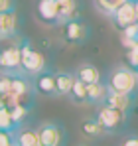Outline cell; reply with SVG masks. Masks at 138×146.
Returning a JSON list of instances; mask_svg holds the SVG:
<instances>
[{
	"label": "cell",
	"mask_w": 138,
	"mask_h": 146,
	"mask_svg": "<svg viewBox=\"0 0 138 146\" xmlns=\"http://www.w3.org/2000/svg\"><path fill=\"white\" fill-rule=\"evenodd\" d=\"M107 87L109 91L116 93H126V95H136L138 93V71L128 65H116L115 69L107 75Z\"/></svg>",
	"instance_id": "1"
},
{
	"label": "cell",
	"mask_w": 138,
	"mask_h": 146,
	"mask_svg": "<svg viewBox=\"0 0 138 146\" xmlns=\"http://www.w3.org/2000/svg\"><path fill=\"white\" fill-rule=\"evenodd\" d=\"M22 73V53L20 40H0V75H20Z\"/></svg>",
	"instance_id": "2"
},
{
	"label": "cell",
	"mask_w": 138,
	"mask_h": 146,
	"mask_svg": "<svg viewBox=\"0 0 138 146\" xmlns=\"http://www.w3.org/2000/svg\"><path fill=\"white\" fill-rule=\"evenodd\" d=\"M20 53H22V73L36 77L47 69L46 57L28 38H20Z\"/></svg>",
	"instance_id": "3"
},
{
	"label": "cell",
	"mask_w": 138,
	"mask_h": 146,
	"mask_svg": "<svg viewBox=\"0 0 138 146\" xmlns=\"http://www.w3.org/2000/svg\"><path fill=\"white\" fill-rule=\"evenodd\" d=\"M95 119L99 121V124L103 126L105 132H118L124 128V124L128 121V113L118 111V109L109 107V105H97Z\"/></svg>",
	"instance_id": "4"
},
{
	"label": "cell",
	"mask_w": 138,
	"mask_h": 146,
	"mask_svg": "<svg viewBox=\"0 0 138 146\" xmlns=\"http://www.w3.org/2000/svg\"><path fill=\"white\" fill-rule=\"evenodd\" d=\"M89 36H91V30L81 18H75L61 26V38L69 46H83L89 40Z\"/></svg>",
	"instance_id": "5"
},
{
	"label": "cell",
	"mask_w": 138,
	"mask_h": 146,
	"mask_svg": "<svg viewBox=\"0 0 138 146\" xmlns=\"http://www.w3.org/2000/svg\"><path fill=\"white\" fill-rule=\"evenodd\" d=\"M38 138H40V146H63L65 128L59 122H40L38 124Z\"/></svg>",
	"instance_id": "6"
},
{
	"label": "cell",
	"mask_w": 138,
	"mask_h": 146,
	"mask_svg": "<svg viewBox=\"0 0 138 146\" xmlns=\"http://www.w3.org/2000/svg\"><path fill=\"white\" fill-rule=\"evenodd\" d=\"M111 20H113V24H115L118 30H124L126 26L138 22V18H136V4H134V0L124 2L115 14L111 16Z\"/></svg>",
	"instance_id": "7"
},
{
	"label": "cell",
	"mask_w": 138,
	"mask_h": 146,
	"mask_svg": "<svg viewBox=\"0 0 138 146\" xmlns=\"http://www.w3.org/2000/svg\"><path fill=\"white\" fill-rule=\"evenodd\" d=\"M18 28H20V20H18V14H16V8L0 12V40L16 38Z\"/></svg>",
	"instance_id": "8"
},
{
	"label": "cell",
	"mask_w": 138,
	"mask_h": 146,
	"mask_svg": "<svg viewBox=\"0 0 138 146\" xmlns=\"http://www.w3.org/2000/svg\"><path fill=\"white\" fill-rule=\"evenodd\" d=\"M34 87L36 93L44 95V97H57V87H55V73L46 69L40 75L34 77Z\"/></svg>",
	"instance_id": "9"
},
{
	"label": "cell",
	"mask_w": 138,
	"mask_h": 146,
	"mask_svg": "<svg viewBox=\"0 0 138 146\" xmlns=\"http://www.w3.org/2000/svg\"><path fill=\"white\" fill-rule=\"evenodd\" d=\"M36 16L46 26H59L57 24V4H55V0H38L36 2Z\"/></svg>",
	"instance_id": "10"
},
{
	"label": "cell",
	"mask_w": 138,
	"mask_h": 146,
	"mask_svg": "<svg viewBox=\"0 0 138 146\" xmlns=\"http://www.w3.org/2000/svg\"><path fill=\"white\" fill-rule=\"evenodd\" d=\"M57 4V24L63 26L79 18V4L77 0H55Z\"/></svg>",
	"instance_id": "11"
},
{
	"label": "cell",
	"mask_w": 138,
	"mask_h": 146,
	"mask_svg": "<svg viewBox=\"0 0 138 146\" xmlns=\"http://www.w3.org/2000/svg\"><path fill=\"white\" fill-rule=\"evenodd\" d=\"M134 97H136V95H126V93L109 91L107 97H105V101H103V105H109V107H115L118 111L130 113V109L134 107Z\"/></svg>",
	"instance_id": "12"
},
{
	"label": "cell",
	"mask_w": 138,
	"mask_h": 146,
	"mask_svg": "<svg viewBox=\"0 0 138 146\" xmlns=\"http://www.w3.org/2000/svg\"><path fill=\"white\" fill-rule=\"evenodd\" d=\"M75 77H77L79 81H83L85 85H91V83L103 81V75H101V71H99V67L93 65V63H89V61L81 63V65L75 69Z\"/></svg>",
	"instance_id": "13"
},
{
	"label": "cell",
	"mask_w": 138,
	"mask_h": 146,
	"mask_svg": "<svg viewBox=\"0 0 138 146\" xmlns=\"http://www.w3.org/2000/svg\"><path fill=\"white\" fill-rule=\"evenodd\" d=\"M14 140H16V146H40L38 128H32L28 124H22L14 132Z\"/></svg>",
	"instance_id": "14"
},
{
	"label": "cell",
	"mask_w": 138,
	"mask_h": 146,
	"mask_svg": "<svg viewBox=\"0 0 138 146\" xmlns=\"http://www.w3.org/2000/svg\"><path fill=\"white\" fill-rule=\"evenodd\" d=\"M77 77L75 71H57L55 73V87H57V97H67L75 85Z\"/></svg>",
	"instance_id": "15"
},
{
	"label": "cell",
	"mask_w": 138,
	"mask_h": 146,
	"mask_svg": "<svg viewBox=\"0 0 138 146\" xmlns=\"http://www.w3.org/2000/svg\"><path fill=\"white\" fill-rule=\"evenodd\" d=\"M107 93H109V87L105 81L87 85V105H103Z\"/></svg>",
	"instance_id": "16"
},
{
	"label": "cell",
	"mask_w": 138,
	"mask_h": 146,
	"mask_svg": "<svg viewBox=\"0 0 138 146\" xmlns=\"http://www.w3.org/2000/svg\"><path fill=\"white\" fill-rule=\"evenodd\" d=\"M14 103V95L10 89V75H0V109L4 107H12Z\"/></svg>",
	"instance_id": "17"
},
{
	"label": "cell",
	"mask_w": 138,
	"mask_h": 146,
	"mask_svg": "<svg viewBox=\"0 0 138 146\" xmlns=\"http://www.w3.org/2000/svg\"><path fill=\"white\" fill-rule=\"evenodd\" d=\"M81 134L87 136V138H99L101 134H105V130L99 124V121L95 117H91V119H85L81 122Z\"/></svg>",
	"instance_id": "18"
},
{
	"label": "cell",
	"mask_w": 138,
	"mask_h": 146,
	"mask_svg": "<svg viewBox=\"0 0 138 146\" xmlns=\"http://www.w3.org/2000/svg\"><path fill=\"white\" fill-rule=\"evenodd\" d=\"M124 2H128V0H93L95 8H97L103 16H109V18L115 14Z\"/></svg>",
	"instance_id": "19"
},
{
	"label": "cell",
	"mask_w": 138,
	"mask_h": 146,
	"mask_svg": "<svg viewBox=\"0 0 138 146\" xmlns=\"http://www.w3.org/2000/svg\"><path fill=\"white\" fill-rule=\"evenodd\" d=\"M67 99L71 103H75V105H87V85L77 79L73 89H71V93L67 95Z\"/></svg>",
	"instance_id": "20"
},
{
	"label": "cell",
	"mask_w": 138,
	"mask_h": 146,
	"mask_svg": "<svg viewBox=\"0 0 138 146\" xmlns=\"http://www.w3.org/2000/svg\"><path fill=\"white\" fill-rule=\"evenodd\" d=\"M18 128H20V126H18V122L14 121L10 109H8V107L0 109V130H4V132H12V134H14Z\"/></svg>",
	"instance_id": "21"
},
{
	"label": "cell",
	"mask_w": 138,
	"mask_h": 146,
	"mask_svg": "<svg viewBox=\"0 0 138 146\" xmlns=\"http://www.w3.org/2000/svg\"><path fill=\"white\" fill-rule=\"evenodd\" d=\"M120 40H122V46L124 48L136 46L138 44V22L126 26L124 30H120Z\"/></svg>",
	"instance_id": "22"
},
{
	"label": "cell",
	"mask_w": 138,
	"mask_h": 146,
	"mask_svg": "<svg viewBox=\"0 0 138 146\" xmlns=\"http://www.w3.org/2000/svg\"><path fill=\"white\" fill-rule=\"evenodd\" d=\"M126 63H128V67L138 71V44L126 48Z\"/></svg>",
	"instance_id": "23"
},
{
	"label": "cell",
	"mask_w": 138,
	"mask_h": 146,
	"mask_svg": "<svg viewBox=\"0 0 138 146\" xmlns=\"http://www.w3.org/2000/svg\"><path fill=\"white\" fill-rule=\"evenodd\" d=\"M0 146H16L14 134H12V132H4V130H0Z\"/></svg>",
	"instance_id": "24"
},
{
	"label": "cell",
	"mask_w": 138,
	"mask_h": 146,
	"mask_svg": "<svg viewBox=\"0 0 138 146\" xmlns=\"http://www.w3.org/2000/svg\"><path fill=\"white\" fill-rule=\"evenodd\" d=\"M118 146H138V134H128V136H124Z\"/></svg>",
	"instance_id": "25"
},
{
	"label": "cell",
	"mask_w": 138,
	"mask_h": 146,
	"mask_svg": "<svg viewBox=\"0 0 138 146\" xmlns=\"http://www.w3.org/2000/svg\"><path fill=\"white\" fill-rule=\"evenodd\" d=\"M14 8H16V0H0V12L14 10Z\"/></svg>",
	"instance_id": "26"
},
{
	"label": "cell",
	"mask_w": 138,
	"mask_h": 146,
	"mask_svg": "<svg viewBox=\"0 0 138 146\" xmlns=\"http://www.w3.org/2000/svg\"><path fill=\"white\" fill-rule=\"evenodd\" d=\"M134 4H136V18H138V0H134Z\"/></svg>",
	"instance_id": "27"
},
{
	"label": "cell",
	"mask_w": 138,
	"mask_h": 146,
	"mask_svg": "<svg viewBox=\"0 0 138 146\" xmlns=\"http://www.w3.org/2000/svg\"><path fill=\"white\" fill-rule=\"evenodd\" d=\"M79 146H87V144H79Z\"/></svg>",
	"instance_id": "28"
}]
</instances>
